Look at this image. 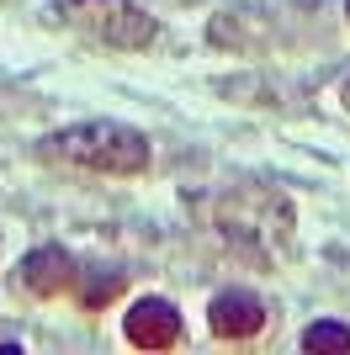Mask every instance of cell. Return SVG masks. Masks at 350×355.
<instances>
[{
  "label": "cell",
  "mask_w": 350,
  "mask_h": 355,
  "mask_svg": "<svg viewBox=\"0 0 350 355\" xmlns=\"http://www.w3.org/2000/svg\"><path fill=\"white\" fill-rule=\"evenodd\" d=\"M345 112H350V80H345Z\"/></svg>",
  "instance_id": "obj_8"
},
{
  "label": "cell",
  "mask_w": 350,
  "mask_h": 355,
  "mask_svg": "<svg viewBox=\"0 0 350 355\" xmlns=\"http://www.w3.org/2000/svg\"><path fill=\"white\" fill-rule=\"evenodd\" d=\"M48 21L85 32L106 48H149L154 32H160L154 16L133 0H58V6H48Z\"/></svg>",
  "instance_id": "obj_2"
},
{
  "label": "cell",
  "mask_w": 350,
  "mask_h": 355,
  "mask_svg": "<svg viewBox=\"0 0 350 355\" xmlns=\"http://www.w3.org/2000/svg\"><path fill=\"white\" fill-rule=\"evenodd\" d=\"M308 350H350V329L345 324H313L303 334Z\"/></svg>",
  "instance_id": "obj_7"
},
{
  "label": "cell",
  "mask_w": 350,
  "mask_h": 355,
  "mask_svg": "<svg viewBox=\"0 0 350 355\" xmlns=\"http://www.w3.org/2000/svg\"><path fill=\"white\" fill-rule=\"evenodd\" d=\"M345 16H350V6H345Z\"/></svg>",
  "instance_id": "obj_9"
},
{
  "label": "cell",
  "mask_w": 350,
  "mask_h": 355,
  "mask_svg": "<svg viewBox=\"0 0 350 355\" xmlns=\"http://www.w3.org/2000/svg\"><path fill=\"white\" fill-rule=\"evenodd\" d=\"M128 340L138 345V350H170V345L181 340V313H175L165 297H144V302H133Z\"/></svg>",
  "instance_id": "obj_3"
},
{
  "label": "cell",
  "mask_w": 350,
  "mask_h": 355,
  "mask_svg": "<svg viewBox=\"0 0 350 355\" xmlns=\"http://www.w3.org/2000/svg\"><path fill=\"white\" fill-rule=\"evenodd\" d=\"M117 292H122V270H90L85 286H80V302H85V308H101V302H112Z\"/></svg>",
  "instance_id": "obj_6"
},
{
  "label": "cell",
  "mask_w": 350,
  "mask_h": 355,
  "mask_svg": "<svg viewBox=\"0 0 350 355\" xmlns=\"http://www.w3.org/2000/svg\"><path fill=\"white\" fill-rule=\"evenodd\" d=\"M260 329H265L260 297H249V292H218L212 297V334H223V340H255Z\"/></svg>",
  "instance_id": "obj_5"
},
{
  "label": "cell",
  "mask_w": 350,
  "mask_h": 355,
  "mask_svg": "<svg viewBox=\"0 0 350 355\" xmlns=\"http://www.w3.org/2000/svg\"><path fill=\"white\" fill-rule=\"evenodd\" d=\"M48 159L80 164V170H101V175H138L149 164V138L122 122H80L64 128L43 144Z\"/></svg>",
  "instance_id": "obj_1"
},
{
  "label": "cell",
  "mask_w": 350,
  "mask_h": 355,
  "mask_svg": "<svg viewBox=\"0 0 350 355\" xmlns=\"http://www.w3.org/2000/svg\"><path fill=\"white\" fill-rule=\"evenodd\" d=\"M74 260L58 244H48V250H32L27 260H22V286H27L32 297H58V292H74Z\"/></svg>",
  "instance_id": "obj_4"
}]
</instances>
